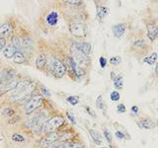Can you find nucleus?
Returning <instances> with one entry per match:
<instances>
[{
  "label": "nucleus",
  "instance_id": "f257e3e1",
  "mask_svg": "<svg viewBox=\"0 0 158 148\" xmlns=\"http://www.w3.org/2000/svg\"><path fill=\"white\" fill-rule=\"evenodd\" d=\"M64 123V118L60 117V115H58V117H54L51 120H46L45 123H43V131L47 133H53L54 132V130H58L59 126H61Z\"/></svg>",
  "mask_w": 158,
  "mask_h": 148
},
{
  "label": "nucleus",
  "instance_id": "f03ea898",
  "mask_svg": "<svg viewBox=\"0 0 158 148\" xmlns=\"http://www.w3.org/2000/svg\"><path fill=\"white\" fill-rule=\"evenodd\" d=\"M50 66H51V71H53V73L56 75V77L61 78L64 76L65 72H66V66L63 65L58 59L56 58L51 59Z\"/></svg>",
  "mask_w": 158,
  "mask_h": 148
},
{
  "label": "nucleus",
  "instance_id": "7ed1b4c3",
  "mask_svg": "<svg viewBox=\"0 0 158 148\" xmlns=\"http://www.w3.org/2000/svg\"><path fill=\"white\" fill-rule=\"evenodd\" d=\"M35 87H36V84H34V83H31L28 87L23 89V90H20V91H17V92H15L13 94L12 96L10 97L11 101H20V100H24V99L28 98L30 96V94H31L33 91L35 90Z\"/></svg>",
  "mask_w": 158,
  "mask_h": 148
},
{
  "label": "nucleus",
  "instance_id": "20e7f679",
  "mask_svg": "<svg viewBox=\"0 0 158 148\" xmlns=\"http://www.w3.org/2000/svg\"><path fill=\"white\" fill-rule=\"evenodd\" d=\"M43 101V99L42 96L32 97L25 107V113L26 114H31V113H33L34 111H36L38 108L42 106Z\"/></svg>",
  "mask_w": 158,
  "mask_h": 148
},
{
  "label": "nucleus",
  "instance_id": "39448f33",
  "mask_svg": "<svg viewBox=\"0 0 158 148\" xmlns=\"http://www.w3.org/2000/svg\"><path fill=\"white\" fill-rule=\"evenodd\" d=\"M70 33H71L73 36L77 37V38H84L87 34V28L84 24L81 23H72L70 24L69 26Z\"/></svg>",
  "mask_w": 158,
  "mask_h": 148
},
{
  "label": "nucleus",
  "instance_id": "423d86ee",
  "mask_svg": "<svg viewBox=\"0 0 158 148\" xmlns=\"http://www.w3.org/2000/svg\"><path fill=\"white\" fill-rule=\"evenodd\" d=\"M72 52V58L74 59V61L79 65H83V64L88 63V56L84 55L83 52H81L78 48H76L74 45L71 47Z\"/></svg>",
  "mask_w": 158,
  "mask_h": 148
},
{
  "label": "nucleus",
  "instance_id": "0eeeda50",
  "mask_svg": "<svg viewBox=\"0 0 158 148\" xmlns=\"http://www.w3.org/2000/svg\"><path fill=\"white\" fill-rule=\"evenodd\" d=\"M16 74H17V72L13 70V69H4L0 73V86L7 84L8 82L15 79Z\"/></svg>",
  "mask_w": 158,
  "mask_h": 148
},
{
  "label": "nucleus",
  "instance_id": "6e6552de",
  "mask_svg": "<svg viewBox=\"0 0 158 148\" xmlns=\"http://www.w3.org/2000/svg\"><path fill=\"white\" fill-rule=\"evenodd\" d=\"M59 140V134L56 132H53V133H48L47 136H45L41 140L40 145L41 146H51V144H53L56 141Z\"/></svg>",
  "mask_w": 158,
  "mask_h": 148
},
{
  "label": "nucleus",
  "instance_id": "1a4fd4ad",
  "mask_svg": "<svg viewBox=\"0 0 158 148\" xmlns=\"http://www.w3.org/2000/svg\"><path fill=\"white\" fill-rule=\"evenodd\" d=\"M19 82H20V80L15 78V79H13L12 81L8 82L7 84L0 86V95H3V94L10 92V91H12V90H16V88L18 87Z\"/></svg>",
  "mask_w": 158,
  "mask_h": 148
},
{
  "label": "nucleus",
  "instance_id": "9d476101",
  "mask_svg": "<svg viewBox=\"0 0 158 148\" xmlns=\"http://www.w3.org/2000/svg\"><path fill=\"white\" fill-rule=\"evenodd\" d=\"M22 48L27 52V53H31L34 50V42L31 38L27 37L22 41Z\"/></svg>",
  "mask_w": 158,
  "mask_h": 148
},
{
  "label": "nucleus",
  "instance_id": "9b49d317",
  "mask_svg": "<svg viewBox=\"0 0 158 148\" xmlns=\"http://www.w3.org/2000/svg\"><path fill=\"white\" fill-rule=\"evenodd\" d=\"M74 47L76 48H78L79 50H80L81 52H83L84 55L88 56L90 52H91V45L89 44V42H76V44L74 45Z\"/></svg>",
  "mask_w": 158,
  "mask_h": 148
},
{
  "label": "nucleus",
  "instance_id": "f8f14e48",
  "mask_svg": "<svg viewBox=\"0 0 158 148\" xmlns=\"http://www.w3.org/2000/svg\"><path fill=\"white\" fill-rule=\"evenodd\" d=\"M126 29H127L126 24H124V23L117 24V25L113 27V33L115 35V37L121 38L122 35H124L125 32H126Z\"/></svg>",
  "mask_w": 158,
  "mask_h": 148
},
{
  "label": "nucleus",
  "instance_id": "ddd939ff",
  "mask_svg": "<svg viewBox=\"0 0 158 148\" xmlns=\"http://www.w3.org/2000/svg\"><path fill=\"white\" fill-rule=\"evenodd\" d=\"M16 52H17V48H16L13 45H8L5 47L3 50V55L6 58H12L14 57Z\"/></svg>",
  "mask_w": 158,
  "mask_h": 148
},
{
  "label": "nucleus",
  "instance_id": "4468645a",
  "mask_svg": "<svg viewBox=\"0 0 158 148\" xmlns=\"http://www.w3.org/2000/svg\"><path fill=\"white\" fill-rule=\"evenodd\" d=\"M147 36L150 40H155L158 37V27L152 24L147 25Z\"/></svg>",
  "mask_w": 158,
  "mask_h": 148
},
{
  "label": "nucleus",
  "instance_id": "2eb2a0df",
  "mask_svg": "<svg viewBox=\"0 0 158 148\" xmlns=\"http://www.w3.org/2000/svg\"><path fill=\"white\" fill-rule=\"evenodd\" d=\"M11 31H12V27H11L10 24L5 23L2 24L0 26V38H6L11 34Z\"/></svg>",
  "mask_w": 158,
  "mask_h": 148
},
{
  "label": "nucleus",
  "instance_id": "dca6fc26",
  "mask_svg": "<svg viewBox=\"0 0 158 148\" xmlns=\"http://www.w3.org/2000/svg\"><path fill=\"white\" fill-rule=\"evenodd\" d=\"M138 125H139V127L144 128V130H151L155 126V123L149 118H144V120H141L140 122H138Z\"/></svg>",
  "mask_w": 158,
  "mask_h": 148
},
{
  "label": "nucleus",
  "instance_id": "f3484780",
  "mask_svg": "<svg viewBox=\"0 0 158 148\" xmlns=\"http://www.w3.org/2000/svg\"><path fill=\"white\" fill-rule=\"evenodd\" d=\"M58 21V12L53 11V12H51L50 14L47 16V22H48V25H51V26L56 25Z\"/></svg>",
  "mask_w": 158,
  "mask_h": 148
},
{
  "label": "nucleus",
  "instance_id": "a211bd4d",
  "mask_svg": "<svg viewBox=\"0 0 158 148\" xmlns=\"http://www.w3.org/2000/svg\"><path fill=\"white\" fill-rule=\"evenodd\" d=\"M89 133H90V135H91L92 139L94 140L95 143H96V144H101V143H102L103 138H102V136H101V134L99 132H97V131L94 130H89Z\"/></svg>",
  "mask_w": 158,
  "mask_h": 148
},
{
  "label": "nucleus",
  "instance_id": "6ab92c4d",
  "mask_svg": "<svg viewBox=\"0 0 158 148\" xmlns=\"http://www.w3.org/2000/svg\"><path fill=\"white\" fill-rule=\"evenodd\" d=\"M47 64V57H46L45 55H40L36 59V65L38 68L42 69L45 67V65Z\"/></svg>",
  "mask_w": 158,
  "mask_h": 148
},
{
  "label": "nucleus",
  "instance_id": "aec40b11",
  "mask_svg": "<svg viewBox=\"0 0 158 148\" xmlns=\"http://www.w3.org/2000/svg\"><path fill=\"white\" fill-rule=\"evenodd\" d=\"M13 58H14V62L18 63V64H22V63H24L26 61V56L24 55V53L21 52H16V55H15V56Z\"/></svg>",
  "mask_w": 158,
  "mask_h": 148
},
{
  "label": "nucleus",
  "instance_id": "412c9836",
  "mask_svg": "<svg viewBox=\"0 0 158 148\" xmlns=\"http://www.w3.org/2000/svg\"><path fill=\"white\" fill-rule=\"evenodd\" d=\"M108 14V9L104 6H98L97 7V16L100 19H103Z\"/></svg>",
  "mask_w": 158,
  "mask_h": 148
},
{
  "label": "nucleus",
  "instance_id": "4be33fe9",
  "mask_svg": "<svg viewBox=\"0 0 158 148\" xmlns=\"http://www.w3.org/2000/svg\"><path fill=\"white\" fill-rule=\"evenodd\" d=\"M66 63H67V67L68 68H70V70L74 72L75 71V69L77 68V63L74 61V59H73L72 57H66Z\"/></svg>",
  "mask_w": 158,
  "mask_h": 148
},
{
  "label": "nucleus",
  "instance_id": "5701e85b",
  "mask_svg": "<svg viewBox=\"0 0 158 148\" xmlns=\"http://www.w3.org/2000/svg\"><path fill=\"white\" fill-rule=\"evenodd\" d=\"M114 85L118 89H121L122 87V75L120 74L114 79Z\"/></svg>",
  "mask_w": 158,
  "mask_h": 148
},
{
  "label": "nucleus",
  "instance_id": "b1692460",
  "mask_svg": "<svg viewBox=\"0 0 158 148\" xmlns=\"http://www.w3.org/2000/svg\"><path fill=\"white\" fill-rule=\"evenodd\" d=\"M157 58V53L156 52H153L150 56H148V57H145L143 59L144 62L148 63V64H153L155 62V60H156Z\"/></svg>",
  "mask_w": 158,
  "mask_h": 148
},
{
  "label": "nucleus",
  "instance_id": "393cba45",
  "mask_svg": "<svg viewBox=\"0 0 158 148\" xmlns=\"http://www.w3.org/2000/svg\"><path fill=\"white\" fill-rule=\"evenodd\" d=\"M12 45H14V47L17 48V50H19L20 47H22V42H20V40H19L18 37H12Z\"/></svg>",
  "mask_w": 158,
  "mask_h": 148
},
{
  "label": "nucleus",
  "instance_id": "a878e982",
  "mask_svg": "<svg viewBox=\"0 0 158 148\" xmlns=\"http://www.w3.org/2000/svg\"><path fill=\"white\" fill-rule=\"evenodd\" d=\"M66 101L68 102L69 104H71V105H76V104H78L79 103V98L77 96H69L68 98L66 99Z\"/></svg>",
  "mask_w": 158,
  "mask_h": 148
},
{
  "label": "nucleus",
  "instance_id": "bb28decb",
  "mask_svg": "<svg viewBox=\"0 0 158 148\" xmlns=\"http://www.w3.org/2000/svg\"><path fill=\"white\" fill-rule=\"evenodd\" d=\"M96 106L98 109L103 110L104 109V102H103V97L102 96H98L97 100H96Z\"/></svg>",
  "mask_w": 158,
  "mask_h": 148
},
{
  "label": "nucleus",
  "instance_id": "cd10ccee",
  "mask_svg": "<svg viewBox=\"0 0 158 148\" xmlns=\"http://www.w3.org/2000/svg\"><path fill=\"white\" fill-rule=\"evenodd\" d=\"M74 74L77 77H82L85 75V70H84L83 68H81L80 66H77V68H76L75 71H74Z\"/></svg>",
  "mask_w": 158,
  "mask_h": 148
},
{
  "label": "nucleus",
  "instance_id": "c85d7f7f",
  "mask_svg": "<svg viewBox=\"0 0 158 148\" xmlns=\"http://www.w3.org/2000/svg\"><path fill=\"white\" fill-rule=\"evenodd\" d=\"M2 113H3V115H6V117H12V115H14L15 114L14 110L10 109V108H5Z\"/></svg>",
  "mask_w": 158,
  "mask_h": 148
},
{
  "label": "nucleus",
  "instance_id": "c756f323",
  "mask_svg": "<svg viewBox=\"0 0 158 148\" xmlns=\"http://www.w3.org/2000/svg\"><path fill=\"white\" fill-rule=\"evenodd\" d=\"M12 139H13L14 141H16V142H23V141H25V137L20 135V134H18V133L13 134Z\"/></svg>",
  "mask_w": 158,
  "mask_h": 148
},
{
  "label": "nucleus",
  "instance_id": "7c9ffc66",
  "mask_svg": "<svg viewBox=\"0 0 158 148\" xmlns=\"http://www.w3.org/2000/svg\"><path fill=\"white\" fill-rule=\"evenodd\" d=\"M111 100L114 102H117L120 100V93L118 91H113L111 93Z\"/></svg>",
  "mask_w": 158,
  "mask_h": 148
},
{
  "label": "nucleus",
  "instance_id": "2f4dec72",
  "mask_svg": "<svg viewBox=\"0 0 158 148\" xmlns=\"http://www.w3.org/2000/svg\"><path fill=\"white\" fill-rule=\"evenodd\" d=\"M121 57L120 56H114V57H112L110 59V63L113 64V65H118V64L121 62Z\"/></svg>",
  "mask_w": 158,
  "mask_h": 148
},
{
  "label": "nucleus",
  "instance_id": "473e14b6",
  "mask_svg": "<svg viewBox=\"0 0 158 148\" xmlns=\"http://www.w3.org/2000/svg\"><path fill=\"white\" fill-rule=\"evenodd\" d=\"M144 44H145V42H144L143 40H137V41L135 42V44H133V45H135V47H142Z\"/></svg>",
  "mask_w": 158,
  "mask_h": 148
},
{
  "label": "nucleus",
  "instance_id": "72a5a7b5",
  "mask_svg": "<svg viewBox=\"0 0 158 148\" xmlns=\"http://www.w3.org/2000/svg\"><path fill=\"white\" fill-rule=\"evenodd\" d=\"M66 115H67V118H68V120L71 122V123H73V125H75L76 123V120H75V117H74V115L71 114V113H69V112H67L66 113Z\"/></svg>",
  "mask_w": 158,
  "mask_h": 148
},
{
  "label": "nucleus",
  "instance_id": "f704fd0d",
  "mask_svg": "<svg viewBox=\"0 0 158 148\" xmlns=\"http://www.w3.org/2000/svg\"><path fill=\"white\" fill-rule=\"evenodd\" d=\"M104 134H105V137H106V139H107V141L109 142V143H111V141H112L111 132L108 130H104Z\"/></svg>",
  "mask_w": 158,
  "mask_h": 148
},
{
  "label": "nucleus",
  "instance_id": "c9c22d12",
  "mask_svg": "<svg viewBox=\"0 0 158 148\" xmlns=\"http://www.w3.org/2000/svg\"><path fill=\"white\" fill-rule=\"evenodd\" d=\"M100 65L102 68H105L106 65H107V59L105 57H103V56H101L100 57Z\"/></svg>",
  "mask_w": 158,
  "mask_h": 148
},
{
  "label": "nucleus",
  "instance_id": "e433bc0d",
  "mask_svg": "<svg viewBox=\"0 0 158 148\" xmlns=\"http://www.w3.org/2000/svg\"><path fill=\"white\" fill-rule=\"evenodd\" d=\"M119 113H126V107H125L124 104H120L118 105V108H117Z\"/></svg>",
  "mask_w": 158,
  "mask_h": 148
},
{
  "label": "nucleus",
  "instance_id": "4c0bfd02",
  "mask_svg": "<svg viewBox=\"0 0 158 148\" xmlns=\"http://www.w3.org/2000/svg\"><path fill=\"white\" fill-rule=\"evenodd\" d=\"M6 41H5V39H3V38H0V50H4L5 47H6Z\"/></svg>",
  "mask_w": 158,
  "mask_h": 148
},
{
  "label": "nucleus",
  "instance_id": "58836bf2",
  "mask_svg": "<svg viewBox=\"0 0 158 148\" xmlns=\"http://www.w3.org/2000/svg\"><path fill=\"white\" fill-rule=\"evenodd\" d=\"M116 137L118 139H122L125 137V134L122 131H116Z\"/></svg>",
  "mask_w": 158,
  "mask_h": 148
},
{
  "label": "nucleus",
  "instance_id": "ea45409f",
  "mask_svg": "<svg viewBox=\"0 0 158 148\" xmlns=\"http://www.w3.org/2000/svg\"><path fill=\"white\" fill-rule=\"evenodd\" d=\"M86 111H87V113H88V114H90L92 115V117L93 118H95L96 117V115H95V113H94V111L93 110H91V108H89V107H86Z\"/></svg>",
  "mask_w": 158,
  "mask_h": 148
},
{
  "label": "nucleus",
  "instance_id": "a19ab883",
  "mask_svg": "<svg viewBox=\"0 0 158 148\" xmlns=\"http://www.w3.org/2000/svg\"><path fill=\"white\" fill-rule=\"evenodd\" d=\"M66 4H72V5H79L81 4V1H65Z\"/></svg>",
  "mask_w": 158,
  "mask_h": 148
},
{
  "label": "nucleus",
  "instance_id": "79ce46f5",
  "mask_svg": "<svg viewBox=\"0 0 158 148\" xmlns=\"http://www.w3.org/2000/svg\"><path fill=\"white\" fill-rule=\"evenodd\" d=\"M42 92H43V95H46V96H51V94L48 93V91L45 87H43V88H42Z\"/></svg>",
  "mask_w": 158,
  "mask_h": 148
},
{
  "label": "nucleus",
  "instance_id": "37998d69",
  "mask_svg": "<svg viewBox=\"0 0 158 148\" xmlns=\"http://www.w3.org/2000/svg\"><path fill=\"white\" fill-rule=\"evenodd\" d=\"M132 112L133 114H137L138 113V107L137 106H132Z\"/></svg>",
  "mask_w": 158,
  "mask_h": 148
},
{
  "label": "nucleus",
  "instance_id": "c03bdc74",
  "mask_svg": "<svg viewBox=\"0 0 158 148\" xmlns=\"http://www.w3.org/2000/svg\"><path fill=\"white\" fill-rule=\"evenodd\" d=\"M155 72H156V74L158 75V62L156 63V66H155Z\"/></svg>",
  "mask_w": 158,
  "mask_h": 148
},
{
  "label": "nucleus",
  "instance_id": "a18cd8bd",
  "mask_svg": "<svg viewBox=\"0 0 158 148\" xmlns=\"http://www.w3.org/2000/svg\"><path fill=\"white\" fill-rule=\"evenodd\" d=\"M101 148H107V147H101Z\"/></svg>",
  "mask_w": 158,
  "mask_h": 148
}]
</instances>
